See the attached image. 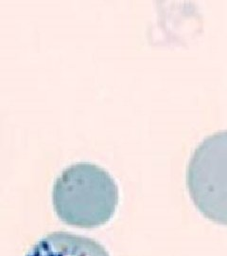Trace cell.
Listing matches in <instances>:
<instances>
[{"mask_svg":"<svg viewBox=\"0 0 227 256\" xmlns=\"http://www.w3.org/2000/svg\"><path fill=\"white\" fill-rule=\"evenodd\" d=\"M118 202L116 180L105 169L91 162L66 167L53 184L55 212L72 227L95 229L107 224L115 216Z\"/></svg>","mask_w":227,"mask_h":256,"instance_id":"obj_1","label":"cell"},{"mask_svg":"<svg viewBox=\"0 0 227 256\" xmlns=\"http://www.w3.org/2000/svg\"><path fill=\"white\" fill-rule=\"evenodd\" d=\"M186 183L201 214L227 226V130L210 135L196 147L187 167Z\"/></svg>","mask_w":227,"mask_h":256,"instance_id":"obj_2","label":"cell"},{"mask_svg":"<svg viewBox=\"0 0 227 256\" xmlns=\"http://www.w3.org/2000/svg\"><path fill=\"white\" fill-rule=\"evenodd\" d=\"M26 256H110L106 248L92 238L66 232H50L41 238Z\"/></svg>","mask_w":227,"mask_h":256,"instance_id":"obj_3","label":"cell"}]
</instances>
